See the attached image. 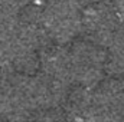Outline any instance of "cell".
Instances as JSON below:
<instances>
[{
    "label": "cell",
    "instance_id": "obj_3",
    "mask_svg": "<svg viewBox=\"0 0 124 122\" xmlns=\"http://www.w3.org/2000/svg\"><path fill=\"white\" fill-rule=\"evenodd\" d=\"M123 20L113 0H100L91 3L82 10L81 37L108 47Z\"/></svg>",
    "mask_w": 124,
    "mask_h": 122
},
{
    "label": "cell",
    "instance_id": "obj_7",
    "mask_svg": "<svg viewBox=\"0 0 124 122\" xmlns=\"http://www.w3.org/2000/svg\"><path fill=\"white\" fill-rule=\"evenodd\" d=\"M0 63H1V62H0Z\"/></svg>",
    "mask_w": 124,
    "mask_h": 122
},
{
    "label": "cell",
    "instance_id": "obj_5",
    "mask_svg": "<svg viewBox=\"0 0 124 122\" xmlns=\"http://www.w3.org/2000/svg\"><path fill=\"white\" fill-rule=\"evenodd\" d=\"M113 1H114L116 9H117V12H118V14L124 23V0H113Z\"/></svg>",
    "mask_w": 124,
    "mask_h": 122
},
{
    "label": "cell",
    "instance_id": "obj_1",
    "mask_svg": "<svg viewBox=\"0 0 124 122\" xmlns=\"http://www.w3.org/2000/svg\"><path fill=\"white\" fill-rule=\"evenodd\" d=\"M74 85L93 88L101 83L107 75V47L84 37L68 43Z\"/></svg>",
    "mask_w": 124,
    "mask_h": 122
},
{
    "label": "cell",
    "instance_id": "obj_4",
    "mask_svg": "<svg viewBox=\"0 0 124 122\" xmlns=\"http://www.w3.org/2000/svg\"><path fill=\"white\" fill-rule=\"evenodd\" d=\"M39 70L74 85L68 45L55 42L48 43L39 53Z\"/></svg>",
    "mask_w": 124,
    "mask_h": 122
},
{
    "label": "cell",
    "instance_id": "obj_2",
    "mask_svg": "<svg viewBox=\"0 0 124 122\" xmlns=\"http://www.w3.org/2000/svg\"><path fill=\"white\" fill-rule=\"evenodd\" d=\"M84 7L75 0H45L42 20L49 37L55 43L68 45L81 34Z\"/></svg>",
    "mask_w": 124,
    "mask_h": 122
},
{
    "label": "cell",
    "instance_id": "obj_6",
    "mask_svg": "<svg viewBox=\"0 0 124 122\" xmlns=\"http://www.w3.org/2000/svg\"><path fill=\"white\" fill-rule=\"evenodd\" d=\"M77 3H79L82 7H85V6H88V4H91V3H95V1H100V0H75Z\"/></svg>",
    "mask_w": 124,
    "mask_h": 122
}]
</instances>
